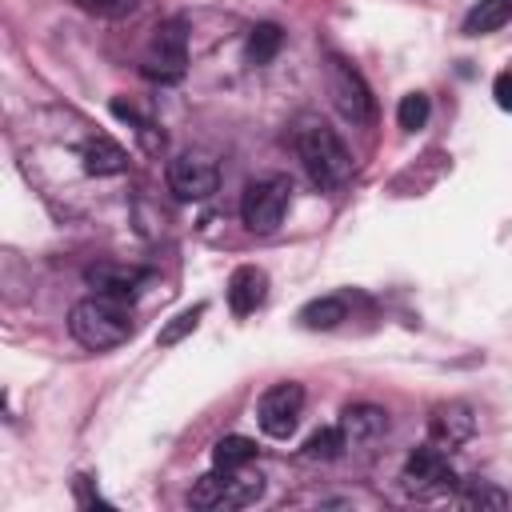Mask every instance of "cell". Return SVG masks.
<instances>
[{
	"mask_svg": "<svg viewBox=\"0 0 512 512\" xmlns=\"http://www.w3.org/2000/svg\"><path fill=\"white\" fill-rule=\"evenodd\" d=\"M68 332L88 352L120 348L132 336V300H120V296H108V292H92V296L72 304Z\"/></svg>",
	"mask_w": 512,
	"mask_h": 512,
	"instance_id": "2",
	"label": "cell"
},
{
	"mask_svg": "<svg viewBox=\"0 0 512 512\" xmlns=\"http://www.w3.org/2000/svg\"><path fill=\"white\" fill-rule=\"evenodd\" d=\"M428 432H432V440H436L440 448H460L464 440H472V432H476V416H472L468 404L452 400V404L432 408V416H428Z\"/></svg>",
	"mask_w": 512,
	"mask_h": 512,
	"instance_id": "11",
	"label": "cell"
},
{
	"mask_svg": "<svg viewBox=\"0 0 512 512\" xmlns=\"http://www.w3.org/2000/svg\"><path fill=\"white\" fill-rule=\"evenodd\" d=\"M340 320H348V296H320V300H308L304 308H300V324L304 328H320V332H328V328H336Z\"/></svg>",
	"mask_w": 512,
	"mask_h": 512,
	"instance_id": "16",
	"label": "cell"
},
{
	"mask_svg": "<svg viewBox=\"0 0 512 512\" xmlns=\"http://www.w3.org/2000/svg\"><path fill=\"white\" fill-rule=\"evenodd\" d=\"M284 44V32L276 24H256L252 36H248V60L252 64H268Z\"/></svg>",
	"mask_w": 512,
	"mask_h": 512,
	"instance_id": "21",
	"label": "cell"
},
{
	"mask_svg": "<svg viewBox=\"0 0 512 512\" xmlns=\"http://www.w3.org/2000/svg\"><path fill=\"white\" fill-rule=\"evenodd\" d=\"M456 500L464 508H508L512 504V496L500 492V488H492L488 480H464L460 492H456Z\"/></svg>",
	"mask_w": 512,
	"mask_h": 512,
	"instance_id": "18",
	"label": "cell"
},
{
	"mask_svg": "<svg viewBox=\"0 0 512 512\" xmlns=\"http://www.w3.org/2000/svg\"><path fill=\"white\" fill-rule=\"evenodd\" d=\"M256 456V444L248 436H220L212 448V464L216 468H248Z\"/></svg>",
	"mask_w": 512,
	"mask_h": 512,
	"instance_id": "17",
	"label": "cell"
},
{
	"mask_svg": "<svg viewBox=\"0 0 512 512\" xmlns=\"http://www.w3.org/2000/svg\"><path fill=\"white\" fill-rule=\"evenodd\" d=\"M512 20V0H476L464 16V32L468 36H484V32H496Z\"/></svg>",
	"mask_w": 512,
	"mask_h": 512,
	"instance_id": "15",
	"label": "cell"
},
{
	"mask_svg": "<svg viewBox=\"0 0 512 512\" xmlns=\"http://www.w3.org/2000/svg\"><path fill=\"white\" fill-rule=\"evenodd\" d=\"M300 412H304V388L296 380L272 384L256 404V420H260L264 436H272V440H288L300 424Z\"/></svg>",
	"mask_w": 512,
	"mask_h": 512,
	"instance_id": "8",
	"label": "cell"
},
{
	"mask_svg": "<svg viewBox=\"0 0 512 512\" xmlns=\"http://www.w3.org/2000/svg\"><path fill=\"white\" fill-rule=\"evenodd\" d=\"M340 432H344L348 448H368L388 432V412L376 404H348L340 412Z\"/></svg>",
	"mask_w": 512,
	"mask_h": 512,
	"instance_id": "12",
	"label": "cell"
},
{
	"mask_svg": "<svg viewBox=\"0 0 512 512\" xmlns=\"http://www.w3.org/2000/svg\"><path fill=\"white\" fill-rule=\"evenodd\" d=\"M324 76H328V96L336 104V112L352 124H372L376 120V100H372V88L364 84V76L344 60V56H328L324 64Z\"/></svg>",
	"mask_w": 512,
	"mask_h": 512,
	"instance_id": "5",
	"label": "cell"
},
{
	"mask_svg": "<svg viewBox=\"0 0 512 512\" xmlns=\"http://www.w3.org/2000/svg\"><path fill=\"white\" fill-rule=\"evenodd\" d=\"M200 316H204V304H192V308H184L180 316H172V324H164L160 328V336H156V344L160 348H172V344H180L196 324H200Z\"/></svg>",
	"mask_w": 512,
	"mask_h": 512,
	"instance_id": "23",
	"label": "cell"
},
{
	"mask_svg": "<svg viewBox=\"0 0 512 512\" xmlns=\"http://www.w3.org/2000/svg\"><path fill=\"white\" fill-rule=\"evenodd\" d=\"M296 156L308 172V180L324 192H336L340 184H348L352 176V152L344 148V140L336 136V128H328L320 116H300L296 132H292Z\"/></svg>",
	"mask_w": 512,
	"mask_h": 512,
	"instance_id": "1",
	"label": "cell"
},
{
	"mask_svg": "<svg viewBox=\"0 0 512 512\" xmlns=\"http://www.w3.org/2000/svg\"><path fill=\"white\" fill-rule=\"evenodd\" d=\"M264 496V476L260 472H244V468H212L204 472L192 492L188 504L192 508H248Z\"/></svg>",
	"mask_w": 512,
	"mask_h": 512,
	"instance_id": "3",
	"label": "cell"
},
{
	"mask_svg": "<svg viewBox=\"0 0 512 512\" xmlns=\"http://www.w3.org/2000/svg\"><path fill=\"white\" fill-rule=\"evenodd\" d=\"M80 160H84V172H92V176H120V172L128 168V152H124L112 136H92V140H84Z\"/></svg>",
	"mask_w": 512,
	"mask_h": 512,
	"instance_id": "14",
	"label": "cell"
},
{
	"mask_svg": "<svg viewBox=\"0 0 512 512\" xmlns=\"http://www.w3.org/2000/svg\"><path fill=\"white\" fill-rule=\"evenodd\" d=\"M136 4H140V0H76V8H84V12H92V16H104V20H120V16H128Z\"/></svg>",
	"mask_w": 512,
	"mask_h": 512,
	"instance_id": "24",
	"label": "cell"
},
{
	"mask_svg": "<svg viewBox=\"0 0 512 512\" xmlns=\"http://www.w3.org/2000/svg\"><path fill=\"white\" fill-rule=\"evenodd\" d=\"M344 448H348V440H344L340 424L336 428H320V432H312L304 440V460H336Z\"/></svg>",
	"mask_w": 512,
	"mask_h": 512,
	"instance_id": "20",
	"label": "cell"
},
{
	"mask_svg": "<svg viewBox=\"0 0 512 512\" xmlns=\"http://www.w3.org/2000/svg\"><path fill=\"white\" fill-rule=\"evenodd\" d=\"M168 188L180 200H208L220 188V168L204 152H180L168 160Z\"/></svg>",
	"mask_w": 512,
	"mask_h": 512,
	"instance_id": "9",
	"label": "cell"
},
{
	"mask_svg": "<svg viewBox=\"0 0 512 512\" xmlns=\"http://www.w3.org/2000/svg\"><path fill=\"white\" fill-rule=\"evenodd\" d=\"M268 296V276L256 268V264H240L232 276H228V308L236 316H248L264 304Z\"/></svg>",
	"mask_w": 512,
	"mask_h": 512,
	"instance_id": "13",
	"label": "cell"
},
{
	"mask_svg": "<svg viewBox=\"0 0 512 512\" xmlns=\"http://www.w3.org/2000/svg\"><path fill=\"white\" fill-rule=\"evenodd\" d=\"M428 112H432L428 96H424V92H408V96H400V104H396V124H400L404 132H416V128L428 124Z\"/></svg>",
	"mask_w": 512,
	"mask_h": 512,
	"instance_id": "22",
	"label": "cell"
},
{
	"mask_svg": "<svg viewBox=\"0 0 512 512\" xmlns=\"http://www.w3.org/2000/svg\"><path fill=\"white\" fill-rule=\"evenodd\" d=\"M84 280L92 284V292H108L120 300H132L140 292V284L148 280V268L136 264H116V260H100L92 268H84Z\"/></svg>",
	"mask_w": 512,
	"mask_h": 512,
	"instance_id": "10",
	"label": "cell"
},
{
	"mask_svg": "<svg viewBox=\"0 0 512 512\" xmlns=\"http://www.w3.org/2000/svg\"><path fill=\"white\" fill-rule=\"evenodd\" d=\"M492 96H496V104H500L504 112H512V72H500V76L492 80Z\"/></svg>",
	"mask_w": 512,
	"mask_h": 512,
	"instance_id": "25",
	"label": "cell"
},
{
	"mask_svg": "<svg viewBox=\"0 0 512 512\" xmlns=\"http://www.w3.org/2000/svg\"><path fill=\"white\" fill-rule=\"evenodd\" d=\"M288 204H292V184H288V176H264V180H252V184L244 188L240 216H244L248 232L268 236V232L280 228Z\"/></svg>",
	"mask_w": 512,
	"mask_h": 512,
	"instance_id": "6",
	"label": "cell"
},
{
	"mask_svg": "<svg viewBox=\"0 0 512 512\" xmlns=\"http://www.w3.org/2000/svg\"><path fill=\"white\" fill-rule=\"evenodd\" d=\"M112 116L128 120V124H132V132L140 136V144H144L148 152H160V148H164V132H160L152 120H144V116H140L132 104H124V100H112Z\"/></svg>",
	"mask_w": 512,
	"mask_h": 512,
	"instance_id": "19",
	"label": "cell"
},
{
	"mask_svg": "<svg viewBox=\"0 0 512 512\" xmlns=\"http://www.w3.org/2000/svg\"><path fill=\"white\" fill-rule=\"evenodd\" d=\"M404 488L412 496H436V492H452L456 488V472L448 464V452L440 444H420L408 452L404 460Z\"/></svg>",
	"mask_w": 512,
	"mask_h": 512,
	"instance_id": "7",
	"label": "cell"
},
{
	"mask_svg": "<svg viewBox=\"0 0 512 512\" xmlns=\"http://www.w3.org/2000/svg\"><path fill=\"white\" fill-rule=\"evenodd\" d=\"M140 72H144L148 80H160V84H176V80L188 72V28H184L180 16L156 24Z\"/></svg>",
	"mask_w": 512,
	"mask_h": 512,
	"instance_id": "4",
	"label": "cell"
}]
</instances>
